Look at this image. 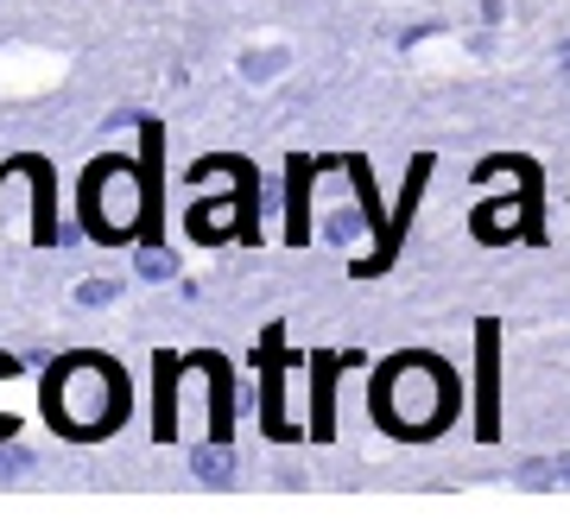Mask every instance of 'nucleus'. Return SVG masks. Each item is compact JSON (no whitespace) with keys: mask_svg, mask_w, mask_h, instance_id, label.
<instances>
[{"mask_svg":"<svg viewBox=\"0 0 570 532\" xmlns=\"http://www.w3.org/2000/svg\"><path fill=\"white\" fill-rule=\"evenodd\" d=\"M77 298H82V305H108V298H115V279H89Z\"/></svg>","mask_w":570,"mask_h":532,"instance_id":"obj_1","label":"nucleus"}]
</instances>
